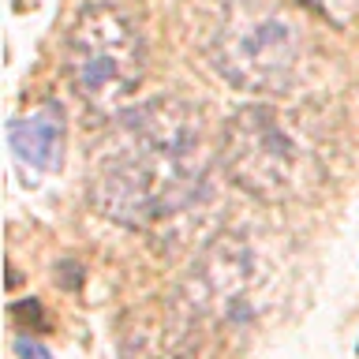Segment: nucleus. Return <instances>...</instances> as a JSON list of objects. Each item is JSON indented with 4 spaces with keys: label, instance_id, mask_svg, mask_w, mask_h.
<instances>
[{
    "label": "nucleus",
    "instance_id": "1",
    "mask_svg": "<svg viewBox=\"0 0 359 359\" xmlns=\"http://www.w3.org/2000/svg\"><path fill=\"white\" fill-rule=\"evenodd\" d=\"M210 157L206 116L191 101L154 97L120 109L116 135L90 180V202L123 229H154L202 195Z\"/></svg>",
    "mask_w": 359,
    "mask_h": 359
},
{
    "label": "nucleus",
    "instance_id": "2",
    "mask_svg": "<svg viewBox=\"0 0 359 359\" xmlns=\"http://www.w3.org/2000/svg\"><path fill=\"white\" fill-rule=\"evenodd\" d=\"M311 49L307 22L280 0H240L210 38V67L240 94H285Z\"/></svg>",
    "mask_w": 359,
    "mask_h": 359
},
{
    "label": "nucleus",
    "instance_id": "3",
    "mask_svg": "<svg viewBox=\"0 0 359 359\" xmlns=\"http://www.w3.org/2000/svg\"><path fill=\"white\" fill-rule=\"evenodd\" d=\"M64 72L90 112L112 116L135 97L146 79L142 30L116 4H86L67 34Z\"/></svg>",
    "mask_w": 359,
    "mask_h": 359
},
{
    "label": "nucleus",
    "instance_id": "4",
    "mask_svg": "<svg viewBox=\"0 0 359 359\" xmlns=\"http://www.w3.org/2000/svg\"><path fill=\"white\" fill-rule=\"evenodd\" d=\"M221 168L236 187L262 202H288L314 180V150L269 105H243L221 128Z\"/></svg>",
    "mask_w": 359,
    "mask_h": 359
},
{
    "label": "nucleus",
    "instance_id": "5",
    "mask_svg": "<svg viewBox=\"0 0 359 359\" xmlns=\"http://www.w3.org/2000/svg\"><path fill=\"white\" fill-rule=\"evenodd\" d=\"M8 139H11V150H15L19 161L41 168V172H60L64 168V142H67L64 109L56 101H45L30 116L11 123Z\"/></svg>",
    "mask_w": 359,
    "mask_h": 359
},
{
    "label": "nucleus",
    "instance_id": "6",
    "mask_svg": "<svg viewBox=\"0 0 359 359\" xmlns=\"http://www.w3.org/2000/svg\"><path fill=\"white\" fill-rule=\"evenodd\" d=\"M307 4L318 8L330 22H337V27H352L359 19V0H307Z\"/></svg>",
    "mask_w": 359,
    "mask_h": 359
},
{
    "label": "nucleus",
    "instance_id": "7",
    "mask_svg": "<svg viewBox=\"0 0 359 359\" xmlns=\"http://www.w3.org/2000/svg\"><path fill=\"white\" fill-rule=\"evenodd\" d=\"M11 318L22 322V330H45V314H41V303L38 299H22V303H11Z\"/></svg>",
    "mask_w": 359,
    "mask_h": 359
},
{
    "label": "nucleus",
    "instance_id": "8",
    "mask_svg": "<svg viewBox=\"0 0 359 359\" xmlns=\"http://www.w3.org/2000/svg\"><path fill=\"white\" fill-rule=\"evenodd\" d=\"M56 285L67 288V292H75L79 285H83V266L72 262V258H64V262H56Z\"/></svg>",
    "mask_w": 359,
    "mask_h": 359
},
{
    "label": "nucleus",
    "instance_id": "9",
    "mask_svg": "<svg viewBox=\"0 0 359 359\" xmlns=\"http://www.w3.org/2000/svg\"><path fill=\"white\" fill-rule=\"evenodd\" d=\"M15 355L19 359H53L49 348H45L41 341H34V337H27V333L15 337Z\"/></svg>",
    "mask_w": 359,
    "mask_h": 359
},
{
    "label": "nucleus",
    "instance_id": "10",
    "mask_svg": "<svg viewBox=\"0 0 359 359\" xmlns=\"http://www.w3.org/2000/svg\"><path fill=\"white\" fill-rule=\"evenodd\" d=\"M221 4H240V0H221Z\"/></svg>",
    "mask_w": 359,
    "mask_h": 359
},
{
    "label": "nucleus",
    "instance_id": "11",
    "mask_svg": "<svg viewBox=\"0 0 359 359\" xmlns=\"http://www.w3.org/2000/svg\"><path fill=\"white\" fill-rule=\"evenodd\" d=\"M355 355H359V344H355Z\"/></svg>",
    "mask_w": 359,
    "mask_h": 359
}]
</instances>
